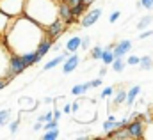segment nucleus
<instances>
[{
    "label": "nucleus",
    "mask_w": 153,
    "mask_h": 140,
    "mask_svg": "<svg viewBox=\"0 0 153 140\" xmlns=\"http://www.w3.org/2000/svg\"><path fill=\"white\" fill-rule=\"evenodd\" d=\"M111 64H112V69H114L116 73H121V71L125 69V66H126V62L123 60V57H116Z\"/></svg>",
    "instance_id": "16"
},
{
    "label": "nucleus",
    "mask_w": 153,
    "mask_h": 140,
    "mask_svg": "<svg viewBox=\"0 0 153 140\" xmlns=\"http://www.w3.org/2000/svg\"><path fill=\"white\" fill-rule=\"evenodd\" d=\"M87 46H89V37L85 35V37H82V39H80V48L87 50Z\"/></svg>",
    "instance_id": "30"
},
{
    "label": "nucleus",
    "mask_w": 153,
    "mask_h": 140,
    "mask_svg": "<svg viewBox=\"0 0 153 140\" xmlns=\"http://www.w3.org/2000/svg\"><path fill=\"white\" fill-rule=\"evenodd\" d=\"M62 2H64V4H68L70 7H73V5H78V4H82L80 0H62Z\"/></svg>",
    "instance_id": "32"
},
{
    "label": "nucleus",
    "mask_w": 153,
    "mask_h": 140,
    "mask_svg": "<svg viewBox=\"0 0 153 140\" xmlns=\"http://www.w3.org/2000/svg\"><path fill=\"white\" fill-rule=\"evenodd\" d=\"M61 62H64V57L62 55H59V57H55L53 60H50V62H46L45 64V71H48V69H53V68H57Z\"/></svg>",
    "instance_id": "18"
},
{
    "label": "nucleus",
    "mask_w": 153,
    "mask_h": 140,
    "mask_svg": "<svg viewBox=\"0 0 153 140\" xmlns=\"http://www.w3.org/2000/svg\"><path fill=\"white\" fill-rule=\"evenodd\" d=\"M102 16V9H91L84 18H82V21H80V25L85 29V27H91V25H94L96 21H98V18Z\"/></svg>",
    "instance_id": "7"
},
{
    "label": "nucleus",
    "mask_w": 153,
    "mask_h": 140,
    "mask_svg": "<svg viewBox=\"0 0 153 140\" xmlns=\"http://www.w3.org/2000/svg\"><path fill=\"white\" fill-rule=\"evenodd\" d=\"M62 110H64V113H71V105H66Z\"/></svg>",
    "instance_id": "36"
},
{
    "label": "nucleus",
    "mask_w": 153,
    "mask_h": 140,
    "mask_svg": "<svg viewBox=\"0 0 153 140\" xmlns=\"http://www.w3.org/2000/svg\"><path fill=\"white\" fill-rule=\"evenodd\" d=\"M41 128H43V122H36V124H34V130H36V131H39V130H41Z\"/></svg>",
    "instance_id": "35"
},
{
    "label": "nucleus",
    "mask_w": 153,
    "mask_h": 140,
    "mask_svg": "<svg viewBox=\"0 0 153 140\" xmlns=\"http://www.w3.org/2000/svg\"><path fill=\"white\" fill-rule=\"evenodd\" d=\"M52 115H53V119H55V121H59V119H61V110H55V112H52Z\"/></svg>",
    "instance_id": "34"
},
{
    "label": "nucleus",
    "mask_w": 153,
    "mask_h": 140,
    "mask_svg": "<svg viewBox=\"0 0 153 140\" xmlns=\"http://www.w3.org/2000/svg\"><path fill=\"white\" fill-rule=\"evenodd\" d=\"M53 128H59V121H55V119H52V121H48V122H45V130H53Z\"/></svg>",
    "instance_id": "25"
},
{
    "label": "nucleus",
    "mask_w": 153,
    "mask_h": 140,
    "mask_svg": "<svg viewBox=\"0 0 153 140\" xmlns=\"http://www.w3.org/2000/svg\"><path fill=\"white\" fill-rule=\"evenodd\" d=\"M87 89H91V83L87 82V83H82V85H75L73 89H71V94H75V96H82Z\"/></svg>",
    "instance_id": "17"
},
{
    "label": "nucleus",
    "mask_w": 153,
    "mask_h": 140,
    "mask_svg": "<svg viewBox=\"0 0 153 140\" xmlns=\"http://www.w3.org/2000/svg\"><path fill=\"white\" fill-rule=\"evenodd\" d=\"M22 13L41 27L50 25L57 18V7L53 0H25Z\"/></svg>",
    "instance_id": "1"
},
{
    "label": "nucleus",
    "mask_w": 153,
    "mask_h": 140,
    "mask_svg": "<svg viewBox=\"0 0 153 140\" xmlns=\"http://www.w3.org/2000/svg\"><path fill=\"white\" fill-rule=\"evenodd\" d=\"M117 18H119V11H114V13L111 14V18H109V21H111V23H116V21H117Z\"/></svg>",
    "instance_id": "31"
},
{
    "label": "nucleus",
    "mask_w": 153,
    "mask_h": 140,
    "mask_svg": "<svg viewBox=\"0 0 153 140\" xmlns=\"http://www.w3.org/2000/svg\"><path fill=\"white\" fill-rule=\"evenodd\" d=\"M80 2H82V4H84V5H91V4H93V2H94V0H80Z\"/></svg>",
    "instance_id": "38"
},
{
    "label": "nucleus",
    "mask_w": 153,
    "mask_h": 140,
    "mask_svg": "<svg viewBox=\"0 0 153 140\" xmlns=\"http://www.w3.org/2000/svg\"><path fill=\"white\" fill-rule=\"evenodd\" d=\"M105 73H107V69H105V68H102V69H100V76H105Z\"/></svg>",
    "instance_id": "39"
},
{
    "label": "nucleus",
    "mask_w": 153,
    "mask_h": 140,
    "mask_svg": "<svg viewBox=\"0 0 153 140\" xmlns=\"http://www.w3.org/2000/svg\"><path fill=\"white\" fill-rule=\"evenodd\" d=\"M139 7H144V9L152 11L153 9V0H141V2H139Z\"/></svg>",
    "instance_id": "24"
},
{
    "label": "nucleus",
    "mask_w": 153,
    "mask_h": 140,
    "mask_svg": "<svg viewBox=\"0 0 153 140\" xmlns=\"http://www.w3.org/2000/svg\"><path fill=\"white\" fill-rule=\"evenodd\" d=\"M78 62H80V57L76 55V53H71L68 59H64V66H62V73L64 74H70L71 71L76 69V66H78Z\"/></svg>",
    "instance_id": "8"
},
{
    "label": "nucleus",
    "mask_w": 153,
    "mask_h": 140,
    "mask_svg": "<svg viewBox=\"0 0 153 140\" xmlns=\"http://www.w3.org/2000/svg\"><path fill=\"white\" fill-rule=\"evenodd\" d=\"M91 83V87H100L102 85V78H96V80H93V82H89Z\"/></svg>",
    "instance_id": "33"
},
{
    "label": "nucleus",
    "mask_w": 153,
    "mask_h": 140,
    "mask_svg": "<svg viewBox=\"0 0 153 140\" xmlns=\"http://www.w3.org/2000/svg\"><path fill=\"white\" fill-rule=\"evenodd\" d=\"M125 130L130 133V137L132 139H143L144 137V128H143V122L141 121H128L126 122V126H125Z\"/></svg>",
    "instance_id": "4"
},
{
    "label": "nucleus",
    "mask_w": 153,
    "mask_h": 140,
    "mask_svg": "<svg viewBox=\"0 0 153 140\" xmlns=\"http://www.w3.org/2000/svg\"><path fill=\"white\" fill-rule=\"evenodd\" d=\"M66 27H68V25H66V23H64L61 18H55V20H53L50 25H46V27H45L46 37H50L52 41H55L59 35H61L62 32H64V30H66Z\"/></svg>",
    "instance_id": "2"
},
{
    "label": "nucleus",
    "mask_w": 153,
    "mask_h": 140,
    "mask_svg": "<svg viewBox=\"0 0 153 140\" xmlns=\"http://www.w3.org/2000/svg\"><path fill=\"white\" fill-rule=\"evenodd\" d=\"M102 52H103V48H102V46H94V48H93V53H91V55H93V59H94V60H100Z\"/></svg>",
    "instance_id": "23"
},
{
    "label": "nucleus",
    "mask_w": 153,
    "mask_h": 140,
    "mask_svg": "<svg viewBox=\"0 0 153 140\" xmlns=\"http://www.w3.org/2000/svg\"><path fill=\"white\" fill-rule=\"evenodd\" d=\"M112 94H114V89H112V87H105V89L100 92L102 98H109V96H112Z\"/></svg>",
    "instance_id": "26"
},
{
    "label": "nucleus",
    "mask_w": 153,
    "mask_h": 140,
    "mask_svg": "<svg viewBox=\"0 0 153 140\" xmlns=\"http://www.w3.org/2000/svg\"><path fill=\"white\" fill-rule=\"evenodd\" d=\"M139 92H141V87L139 85H134L128 92H126V98H125V101H126V105H134V101H135V98L139 96Z\"/></svg>",
    "instance_id": "11"
},
{
    "label": "nucleus",
    "mask_w": 153,
    "mask_h": 140,
    "mask_svg": "<svg viewBox=\"0 0 153 140\" xmlns=\"http://www.w3.org/2000/svg\"><path fill=\"white\" fill-rule=\"evenodd\" d=\"M78 48H80V37H78V35L71 37V39H68V43H66V50H68L70 53H75Z\"/></svg>",
    "instance_id": "13"
},
{
    "label": "nucleus",
    "mask_w": 153,
    "mask_h": 140,
    "mask_svg": "<svg viewBox=\"0 0 153 140\" xmlns=\"http://www.w3.org/2000/svg\"><path fill=\"white\" fill-rule=\"evenodd\" d=\"M9 117H11V112L9 110H0V126L9 124Z\"/></svg>",
    "instance_id": "21"
},
{
    "label": "nucleus",
    "mask_w": 153,
    "mask_h": 140,
    "mask_svg": "<svg viewBox=\"0 0 153 140\" xmlns=\"http://www.w3.org/2000/svg\"><path fill=\"white\" fill-rule=\"evenodd\" d=\"M109 139H114V140H130V133L125 130V128H117L114 130V133H109Z\"/></svg>",
    "instance_id": "10"
},
{
    "label": "nucleus",
    "mask_w": 153,
    "mask_h": 140,
    "mask_svg": "<svg viewBox=\"0 0 153 140\" xmlns=\"http://www.w3.org/2000/svg\"><path fill=\"white\" fill-rule=\"evenodd\" d=\"M87 9V5H84V4H78V5H73V7H70V11H71V16H73V20L76 21V18H80L82 14H84V11Z\"/></svg>",
    "instance_id": "14"
},
{
    "label": "nucleus",
    "mask_w": 153,
    "mask_h": 140,
    "mask_svg": "<svg viewBox=\"0 0 153 140\" xmlns=\"http://www.w3.org/2000/svg\"><path fill=\"white\" fill-rule=\"evenodd\" d=\"M130 50H132V41H130V39H123V41H119L117 44L112 46L114 59L116 57H125L126 53H130Z\"/></svg>",
    "instance_id": "6"
},
{
    "label": "nucleus",
    "mask_w": 153,
    "mask_h": 140,
    "mask_svg": "<svg viewBox=\"0 0 153 140\" xmlns=\"http://www.w3.org/2000/svg\"><path fill=\"white\" fill-rule=\"evenodd\" d=\"M153 21V18L152 16H144V18H141V21L137 23V29L139 30H144V29H148L150 27V23Z\"/></svg>",
    "instance_id": "20"
},
{
    "label": "nucleus",
    "mask_w": 153,
    "mask_h": 140,
    "mask_svg": "<svg viewBox=\"0 0 153 140\" xmlns=\"http://www.w3.org/2000/svg\"><path fill=\"white\" fill-rule=\"evenodd\" d=\"M153 34V30L150 29H144V30H141V34H139V39H146V37H150Z\"/></svg>",
    "instance_id": "29"
},
{
    "label": "nucleus",
    "mask_w": 153,
    "mask_h": 140,
    "mask_svg": "<svg viewBox=\"0 0 153 140\" xmlns=\"http://www.w3.org/2000/svg\"><path fill=\"white\" fill-rule=\"evenodd\" d=\"M141 69H144V71H148V69H152L153 68V59L152 57H139V64H137Z\"/></svg>",
    "instance_id": "15"
},
{
    "label": "nucleus",
    "mask_w": 153,
    "mask_h": 140,
    "mask_svg": "<svg viewBox=\"0 0 153 140\" xmlns=\"http://www.w3.org/2000/svg\"><path fill=\"white\" fill-rule=\"evenodd\" d=\"M25 69H27V64L23 62L22 55H14V53H13V55L9 57V76L14 78L16 74L23 73Z\"/></svg>",
    "instance_id": "3"
},
{
    "label": "nucleus",
    "mask_w": 153,
    "mask_h": 140,
    "mask_svg": "<svg viewBox=\"0 0 153 140\" xmlns=\"http://www.w3.org/2000/svg\"><path fill=\"white\" fill-rule=\"evenodd\" d=\"M59 139V130L53 128V130H46V133L43 135V140H57Z\"/></svg>",
    "instance_id": "19"
},
{
    "label": "nucleus",
    "mask_w": 153,
    "mask_h": 140,
    "mask_svg": "<svg viewBox=\"0 0 153 140\" xmlns=\"http://www.w3.org/2000/svg\"><path fill=\"white\" fill-rule=\"evenodd\" d=\"M52 44H53V41L45 35V37L41 39V43L38 44V48H36V55H38L39 59H43V57L48 53V50H52Z\"/></svg>",
    "instance_id": "9"
},
{
    "label": "nucleus",
    "mask_w": 153,
    "mask_h": 140,
    "mask_svg": "<svg viewBox=\"0 0 153 140\" xmlns=\"http://www.w3.org/2000/svg\"><path fill=\"white\" fill-rule=\"evenodd\" d=\"M18 126H20V119H16L14 122H11V124H9V130H11V133H16V131H18Z\"/></svg>",
    "instance_id": "28"
},
{
    "label": "nucleus",
    "mask_w": 153,
    "mask_h": 140,
    "mask_svg": "<svg viewBox=\"0 0 153 140\" xmlns=\"http://www.w3.org/2000/svg\"><path fill=\"white\" fill-rule=\"evenodd\" d=\"M5 83H7V80H4V78H0V91L5 87Z\"/></svg>",
    "instance_id": "37"
},
{
    "label": "nucleus",
    "mask_w": 153,
    "mask_h": 140,
    "mask_svg": "<svg viewBox=\"0 0 153 140\" xmlns=\"http://www.w3.org/2000/svg\"><path fill=\"white\" fill-rule=\"evenodd\" d=\"M125 62L130 64V66H137V64H139V57H137V55H130L128 60H125Z\"/></svg>",
    "instance_id": "27"
},
{
    "label": "nucleus",
    "mask_w": 153,
    "mask_h": 140,
    "mask_svg": "<svg viewBox=\"0 0 153 140\" xmlns=\"http://www.w3.org/2000/svg\"><path fill=\"white\" fill-rule=\"evenodd\" d=\"M100 60L103 62V66H109L112 60H114V53H112V46H109V48H103V52H102V57H100Z\"/></svg>",
    "instance_id": "12"
},
{
    "label": "nucleus",
    "mask_w": 153,
    "mask_h": 140,
    "mask_svg": "<svg viewBox=\"0 0 153 140\" xmlns=\"http://www.w3.org/2000/svg\"><path fill=\"white\" fill-rule=\"evenodd\" d=\"M125 98H126V92H125V91H119V92L116 94V98H114V103L116 105H121V103L125 101Z\"/></svg>",
    "instance_id": "22"
},
{
    "label": "nucleus",
    "mask_w": 153,
    "mask_h": 140,
    "mask_svg": "<svg viewBox=\"0 0 153 140\" xmlns=\"http://www.w3.org/2000/svg\"><path fill=\"white\" fill-rule=\"evenodd\" d=\"M57 18H61L66 25L75 23V20H73V16H71V11H70V5L64 4V2H61V4L57 5Z\"/></svg>",
    "instance_id": "5"
}]
</instances>
